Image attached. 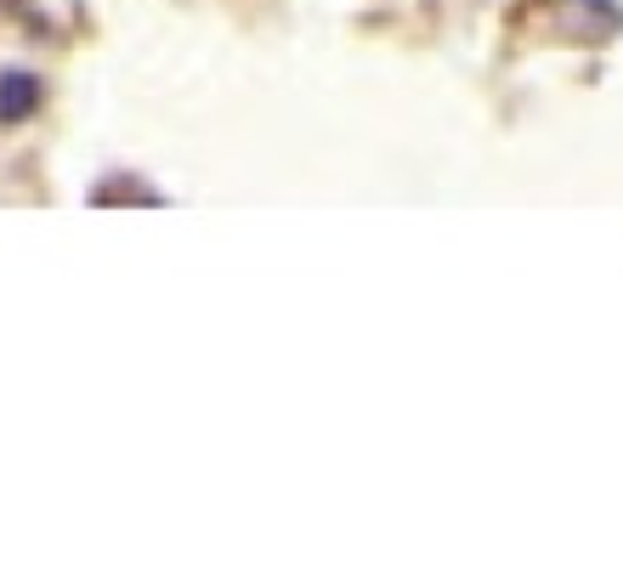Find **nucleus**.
Here are the masks:
<instances>
[{"instance_id": "1", "label": "nucleus", "mask_w": 623, "mask_h": 578, "mask_svg": "<svg viewBox=\"0 0 623 578\" xmlns=\"http://www.w3.org/2000/svg\"><path fill=\"white\" fill-rule=\"evenodd\" d=\"M34 96V85L23 80V74H12V80H0V114H23V103Z\"/></svg>"}]
</instances>
